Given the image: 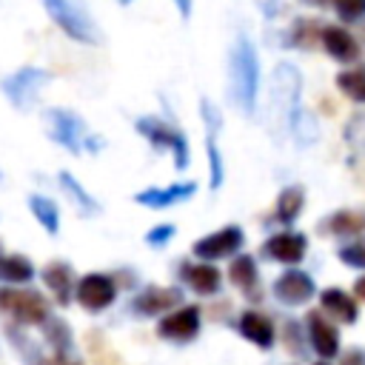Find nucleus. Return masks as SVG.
Segmentation results:
<instances>
[{"instance_id": "72a5a7b5", "label": "nucleus", "mask_w": 365, "mask_h": 365, "mask_svg": "<svg viewBox=\"0 0 365 365\" xmlns=\"http://www.w3.org/2000/svg\"><path fill=\"white\" fill-rule=\"evenodd\" d=\"M317 365H328V362H317Z\"/></svg>"}, {"instance_id": "c85d7f7f", "label": "nucleus", "mask_w": 365, "mask_h": 365, "mask_svg": "<svg viewBox=\"0 0 365 365\" xmlns=\"http://www.w3.org/2000/svg\"><path fill=\"white\" fill-rule=\"evenodd\" d=\"M342 365H365V351H345L342 354Z\"/></svg>"}, {"instance_id": "393cba45", "label": "nucleus", "mask_w": 365, "mask_h": 365, "mask_svg": "<svg viewBox=\"0 0 365 365\" xmlns=\"http://www.w3.org/2000/svg\"><path fill=\"white\" fill-rule=\"evenodd\" d=\"M80 125H77V120L74 117H68V114H57V140L60 143H66L68 148H80V143H77V137H74V131H77Z\"/></svg>"}, {"instance_id": "bb28decb", "label": "nucleus", "mask_w": 365, "mask_h": 365, "mask_svg": "<svg viewBox=\"0 0 365 365\" xmlns=\"http://www.w3.org/2000/svg\"><path fill=\"white\" fill-rule=\"evenodd\" d=\"M339 259L345 265H354V268H365V242H354V245H345L339 251Z\"/></svg>"}, {"instance_id": "f704fd0d", "label": "nucleus", "mask_w": 365, "mask_h": 365, "mask_svg": "<svg viewBox=\"0 0 365 365\" xmlns=\"http://www.w3.org/2000/svg\"><path fill=\"white\" fill-rule=\"evenodd\" d=\"M123 3H128V0H123Z\"/></svg>"}, {"instance_id": "dca6fc26", "label": "nucleus", "mask_w": 365, "mask_h": 365, "mask_svg": "<svg viewBox=\"0 0 365 365\" xmlns=\"http://www.w3.org/2000/svg\"><path fill=\"white\" fill-rule=\"evenodd\" d=\"M319 299H322L325 314H331L334 319H339V322H354L356 319V302L342 288H328V291H322Z\"/></svg>"}, {"instance_id": "9b49d317", "label": "nucleus", "mask_w": 365, "mask_h": 365, "mask_svg": "<svg viewBox=\"0 0 365 365\" xmlns=\"http://www.w3.org/2000/svg\"><path fill=\"white\" fill-rule=\"evenodd\" d=\"M319 37H322L325 51H328L334 60H339V63H354V60L359 57V43H356L354 34L345 31L342 26H325V29L319 31Z\"/></svg>"}, {"instance_id": "6e6552de", "label": "nucleus", "mask_w": 365, "mask_h": 365, "mask_svg": "<svg viewBox=\"0 0 365 365\" xmlns=\"http://www.w3.org/2000/svg\"><path fill=\"white\" fill-rule=\"evenodd\" d=\"M305 248H308V240L302 234H294V231H285V234H274L268 242H265V254L282 265H294L305 257Z\"/></svg>"}, {"instance_id": "39448f33", "label": "nucleus", "mask_w": 365, "mask_h": 365, "mask_svg": "<svg viewBox=\"0 0 365 365\" xmlns=\"http://www.w3.org/2000/svg\"><path fill=\"white\" fill-rule=\"evenodd\" d=\"M240 245H242V231L237 225H225V228H220V231L197 240L194 242V254L202 262H208V259H222V257L237 254Z\"/></svg>"}, {"instance_id": "cd10ccee", "label": "nucleus", "mask_w": 365, "mask_h": 365, "mask_svg": "<svg viewBox=\"0 0 365 365\" xmlns=\"http://www.w3.org/2000/svg\"><path fill=\"white\" fill-rule=\"evenodd\" d=\"M48 339L57 345V351H66V345H68V331H66V325H63V322H51V325H48Z\"/></svg>"}, {"instance_id": "423d86ee", "label": "nucleus", "mask_w": 365, "mask_h": 365, "mask_svg": "<svg viewBox=\"0 0 365 365\" xmlns=\"http://www.w3.org/2000/svg\"><path fill=\"white\" fill-rule=\"evenodd\" d=\"M197 331H200V308L197 305H182V308L165 314L157 325V334L165 339H174V342H188L197 336Z\"/></svg>"}, {"instance_id": "b1692460", "label": "nucleus", "mask_w": 365, "mask_h": 365, "mask_svg": "<svg viewBox=\"0 0 365 365\" xmlns=\"http://www.w3.org/2000/svg\"><path fill=\"white\" fill-rule=\"evenodd\" d=\"M31 211H34V217L46 225V231H57V205H54V202L43 200V197H34V200H31Z\"/></svg>"}, {"instance_id": "f8f14e48", "label": "nucleus", "mask_w": 365, "mask_h": 365, "mask_svg": "<svg viewBox=\"0 0 365 365\" xmlns=\"http://www.w3.org/2000/svg\"><path fill=\"white\" fill-rule=\"evenodd\" d=\"M180 299H182V294L177 288H145L134 299V311L145 314V317H154V314H163V311L180 305Z\"/></svg>"}, {"instance_id": "6ab92c4d", "label": "nucleus", "mask_w": 365, "mask_h": 365, "mask_svg": "<svg viewBox=\"0 0 365 365\" xmlns=\"http://www.w3.org/2000/svg\"><path fill=\"white\" fill-rule=\"evenodd\" d=\"M336 88L356 100V103H365V66H356V68H345L336 74Z\"/></svg>"}, {"instance_id": "7c9ffc66", "label": "nucleus", "mask_w": 365, "mask_h": 365, "mask_svg": "<svg viewBox=\"0 0 365 365\" xmlns=\"http://www.w3.org/2000/svg\"><path fill=\"white\" fill-rule=\"evenodd\" d=\"M354 294H356V297L365 302V277H359V279L354 282Z\"/></svg>"}, {"instance_id": "9d476101", "label": "nucleus", "mask_w": 365, "mask_h": 365, "mask_svg": "<svg viewBox=\"0 0 365 365\" xmlns=\"http://www.w3.org/2000/svg\"><path fill=\"white\" fill-rule=\"evenodd\" d=\"M274 294H277L282 302H288V305H302V302H308V299L314 297V282H311V277L302 274V271H285V274L274 282Z\"/></svg>"}, {"instance_id": "0eeeda50", "label": "nucleus", "mask_w": 365, "mask_h": 365, "mask_svg": "<svg viewBox=\"0 0 365 365\" xmlns=\"http://www.w3.org/2000/svg\"><path fill=\"white\" fill-rule=\"evenodd\" d=\"M137 128L148 137L151 145H157V148H171V151H174V165H177V168H185V165H188V148H185L182 134L171 131V128H168L165 123H160V120H140Z\"/></svg>"}, {"instance_id": "c756f323", "label": "nucleus", "mask_w": 365, "mask_h": 365, "mask_svg": "<svg viewBox=\"0 0 365 365\" xmlns=\"http://www.w3.org/2000/svg\"><path fill=\"white\" fill-rule=\"evenodd\" d=\"M168 234H171V225H160V231H151L148 240H151V242H163Z\"/></svg>"}, {"instance_id": "4be33fe9", "label": "nucleus", "mask_w": 365, "mask_h": 365, "mask_svg": "<svg viewBox=\"0 0 365 365\" xmlns=\"http://www.w3.org/2000/svg\"><path fill=\"white\" fill-rule=\"evenodd\" d=\"M328 231H331V234H359V231H365V214H356V211H336V214L328 220Z\"/></svg>"}, {"instance_id": "f257e3e1", "label": "nucleus", "mask_w": 365, "mask_h": 365, "mask_svg": "<svg viewBox=\"0 0 365 365\" xmlns=\"http://www.w3.org/2000/svg\"><path fill=\"white\" fill-rule=\"evenodd\" d=\"M231 97L242 111H251L254 106V94H257V54L251 48V43L245 37L237 40V46L231 48Z\"/></svg>"}, {"instance_id": "5701e85b", "label": "nucleus", "mask_w": 365, "mask_h": 365, "mask_svg": "<svg viewBox=\"0 0 365 365\" xmlns=\"http://www.w3.org/2000/svg\"><path fill=\"white\" fill-rule=\"evenodd\" d=\"M43 80H46V77H43V74H37V71H20L17 77H11V80H9V88H11L9 94L20 103V94H31V91H34V86H37V83H43Z\"/></svg>"}, {"instance_id": "20e7f679", "label": "nucleus", "mask_w": 365, "mask_h": 365, "mask_svg": "<svg viewBox=\"0 0 365 365\" xmlns=\"http://www.w3.org/2000/svg\"><path fill=\"white\" fill-rule=\"evenodd\" d=\"M74 297L77 302L86 308V311H103L114 302L117 297V288H114V279L106 277V274H86L77 288H74Z\"/></svg>"}, {"instance_id": "4468645a", "label": "nucleus", "mask_w": 365, "mask_h": 365, "mask_svg": "<svg viewBox=\"0 0 365 365\" xmlns=\"http://www.w3.org/2000/svg\"><path fill=\"white\" fill-rule=\"evenodd\" d=\"M182 274H185L188 285H191L197 294H217V291H220V282H222V277H220V271H217L211 262L185 265V268H182Z\"/></svg>"}, {"instance_id": "aec40b11", "label": "nucleus", "mask_w": 365, "mask_h": 365, "mask_svg": "<svg viewBox=\"0 0 365 365\" xmlns=\"http://www.w3.org/2000/svg\"><path fill=\"white\" fill-rule=\"evenodd\" d=\"M302 200H305L302 188H297V185L285 188L279 194V200H277V220L279 222H294L299 217V211H302Z\"/></svg>"}, {"instance_id": "f3484780", "label": "nucleus", "mask_w": 365, "mask_h": 365, "mask_svg": "<svg viewBox=\"0 0 365 365\" xmlns=\"http://www.w3.org/2000/svg\"><path fill=\"white\" fill-rule=\"evenodd\" d=\"M43 282L51 288V294L57 297L60 305H66L71 299V268L66 262H51L43 271Z\"/></svg>"}, {"instance_id": "2eb2a0df", "label": "nucleus", "mask_w": 365, "mask_h": 365, "mask_svg": "<svg viewBox=\"0 0 365 365\" xmlns=\"http://www.w3.org/2000/svg\"><path fill=\"white\" fill-rule=\"evenodd\" d=\"M194 194V185L185 182V185H171V188H148V191H140L137 194V202L143 205H151V208H168L174 205L177 200H185Z\"/></svg>"}, {"instance_id": "a878e982", "label": "nucleus", "mask_w": 365, "mask_h": 365, "mask_svg": "<svg viewBox=\"0 0 365 365\" xmlns=\"http://www.w3.org/2000/svg\"><path fill=\"white\" fill-rule=\"evenodd\" d=\"M334 9L342 20L354 23V20H362L365 17V0H334Z\"/></svg>"}, {"instance_id": "a211bd4d", "label": "nucleus", "mask_w": 365, "mask_h": 365, "mask_svg": "<svg viewBox=\"0 0 365 365\" xmlns=\"http://www.w3.org/2000/svg\"><path fill=\"white\" fill-rule=\"evenodd\" d=\"M228 277H231V282L240 288V291H245V294H251V291H257V282H259V274H257V262L251 259V257H237L234 262H231V268H228Z\"/></svg>"}, {"instance_id": "c9c22d12", "label": "nucleus", "mask_w": 365, "mask_h": 365, "mask_svg": "<svg viewBox=\"0 0 365 365\" xmlns=\"http://www.w3.org/2000/svg\"><path fill=\"white\" fill-rule=\"evenodd\" d=\"M0 259H3V257H0Z\"/></svg>"}, {"instance_id": "1a4fd4ad", "label": "nucleus", "mask_w": 365, "mask_h": 365, "mask_svg": "<svg viewBox=\"0 0 365 365\" xmlns=\"http://www.w3.org/2000/svg\"><path fill=\"white\" fill-rule=\"evenodd\" d=\"M308 336H311L314 351L322 359H331V356L339 354V334H336V328L319 311H311L308 314Z\"/></svg>"}, {"instance_id": "473e14b6", "label": "nucleus", "mask_w": 365, "mask_h": 365, "mask_svg": "<svg viewBox=\"0 0 365 365\" xmlns=\"http://www.w3.org/2000/svg\"><path fill=\"white\" fill-rule=\"evenodd\" d=\"M305 3H311V6H325V3H331V0H305Z\"/></svg>"}, {"instance_id": "412c9836", "label": "nucleus", "mask_w": 365, "mask_h": 365, "mask_svg": "<svg viewBox=\"0 0 365 365\" xmlns=\"http://www.w3.org/2000/svg\"><path fill=\"white\" fill-rule=\"evenodd\" d=\"M31 274H34L31 262L26 257H20V254H11V257H3L0 259V277L6 282H29Z\"/></svg>"}, {"instance_id": "ddd939ff", "label": "nucleus", "mask_w": 365, "mask_h": 365, "mask_svg": "<svg viewBox=\"0 0 365 365\" xmlns=\"http://www.w3.org/2000/svg\"><path fill=\"white\" fill-rule=\"evenodd\" d=\"M240 331H242L245 339H251V342L259 345V348H268V345L274 342V325H271V319H268L265 314H259V311H245V314L240 317Z\"/></svg>"}, {"instance_id": "7ed1b4c3", "label": "nucleus", "mask_w": 365, "mask_h": 365, "mask_svg": "<svg viewBox=\"0 0 365 365\" xmlns=\"http://www.w3.org/2000/svg\"><path fill=\"white\" fill-rule=\"evenodd\" d=\"M0 308L11 314L23 325H40L48 319V302L37 291H17V288H3L0 291Z\"/></svg>"}, {"instance_id": "f03ea898", "label": "nucleus", "mask_w": 365, "mask_h": 365, "mask_svg": "<svg viewBox=\"0 0 365 365\" xmlns=\"http://www.w3.org/2000/svg\"><path fill=\"white\" fill-rule=\"evenodd\" d=\"M46 9L68 37H74L80 43L97 40V29H94L91 17L80 0H46Z\"/></svg>"}, {"instance_id": "2f4dec72", "label": "nucleus", "mask_w": 365, "mask_h": 365, "mask_svg": "<svg viewBox=\"0 0 365 365\" xmlns=\"http://www.w3.org/2000/svg\"><path fill=\"white\" fill-rule=\"evenodd\" d=\"M174 3H177V9H180L182 14H188V11H191V0H174Z\"/></svg>"}]
</instances>
